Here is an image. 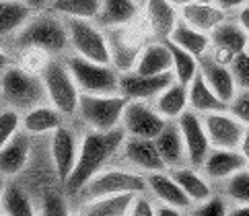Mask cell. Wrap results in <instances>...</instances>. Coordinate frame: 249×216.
<instances>
[{
    "label": "cell",
    "instance_id": "1",
    "mask_svg": "<svg viewBox=\"0 0 249 216\" xmlns=\"http://www.w3.org/2000/svg\"><path fill=\"white\" fill-rule=\"evenodd\" d=\"M124 140H126V132L120 126L109 132L99 130H89L81 138V148H78V159L74 169L70 171L68 179L64 181L68 194H78L89 183L95 173H99L105 165L118 155Z\"/></svg>",
    "mask_w": 249,
    "mask_h": 216
},
{
    "label": "cell",
    "instance_id": "2",
    "mask_svg": "<svg viewBox=\"0 0 249 216\" xmlns=\"http://www.w3.org/2000/svg\"><path fill=\"white\" fill-rule=\"evenodd\" d=\"M15 46L19 50H25V48L41 50L48 56L64 54L70 48L64 17H60L52 8L35 11L29 17V21L21 27V31L15 35Z\"/></svg>",
    "mask_w": 249,
    "mask_h": 216
},
{
    "label": "cell",
    "instance_id": "3",
    "mask_svg": "<svg viewBox=\"0 0 249 216\" xmlns=\"http://www.w3.org/2000/svg\"><path fill=\"white\" fill-rule=\"evenodd\" d=\"M0 97L6 107H13L21 113L48 101L41 74L23 68L21 64H11L0 76Z\"/></svg>",
    "mask_w": 249,
    "mask_h": 216
},
{
    "label": "cell",
    "instance_id": "4",
    "mask_svg": "<svg viewBox=\"0 0 249 216\" xmlns=\"http://www.w3.org/2000/svg\"><path fill=\"white\" fill-rule=\"evenodd\" d=\"M66 66L74 76L78 91L91 95H113L120 91V70L111 64L95 62L83 58L78 54H70L66 58Z\"/></svg>",
    "mask_w": 249,
    "mask_h": 216
},
{
    "label": "cell",
    "instance_id": "5",
    "mask_svg": "<svg viewBox=\"0 0 249 216\" xmlns=\"http://www.w3.org/2000/svg\"><path fill=\"white\" fill-rule=\"evenodd\" d=\"M146 35L148 31L142 25H138V21L105 29L107 50H109V64L120 72L134 70L136 62L140 58V52L146 46Z\"/></svg>",
    "mask_w": 249,
    "mask_h": 216
},
{
    "label": "cell",
    "instance_id": "6",
    "mask_svg": "<svg viewBox=\"0 0 249 216\" xmlns=\"http://www.w3.org/2000/svg\"><path fill=\"white\" fill-rule=\"evenodd\" d=\"M126 103H128V99L122 97L120 93H113V95L81 93L76 113L89 126V130L109 132V130L120 128Z\"/></svg>",
    "mask_w": 249,
    "mask_h": 216
},
{
    "label": "cell",
    "instance_id": "7",
    "mask_svg": "<svg viewBox=\"0 0 249 216\" xmlns=\"http://www.w3.org/2000/svg\"><path fill=\"white\" fill-rule=\"evenodd\" d=\"M41 78L46 85L48 101L58 107L64 115H74L78 109L81 91H78L76 80L66 66V60H58L52 56L41 70Z\"/></svg>",
    "mask_w": 249,
    "mask_h": 216
},
{
    "label": "cell",
    "instance_id": "8",
    "mask_svg": "<svg viewBox=\"0 0 249 216\" xmlns=\"http://www.w3.org/2000/svg\"><path fill=\"white\" fill-rule=\"evenodd\" d=\"M146 175L140 173L134 169H101L99 173H95L89 183L83 187L78 196L87 200L93 198H101V196H111V194H138V192H146Z\"/></svg>",
    "mask_w": 249,
    "mask_h": 216
},
{
    "label": "cell",
    "instance_id": "9",
    "mask_svg": "<svg viewBox=\"0 0 249 216\" xmlns=\"http://www.w3.org/2000/svg\"><path fill=\"white\" fill-rule=\"evenodd\" d=\"M68 29L70 48L74 54L95 62L109 64V50H107V37L105 29H101L95 21L89 19H64Z\"/></svg>",
    "mask_w": 249,
    "mask_h": 216
},
{
    "label": "cell",
    "instance_id": "10",
    "mask_svg": "<svg viewBox=\"0 0 249 216\" xmlns=\"http://www.w3.org/2000/svg\"><path fill=\"white\" fill-rule=\"evenodd\" d=\"M175 80L173 70L161 74H140L136 70L120 72V95L128 101H153Z\"/></svg>",
    "mask_w": 249,
    "mask_h": 216
},
{
    "label": "cell",
    "instance_id": "11",
    "mask_svg": "<svg viewBox=\"0 0 249 216\" xmlns=\"http://www.w3.org/2000/svg\"><path fill=\"white\" fill-rule=\"evenodd\" d=\"M167 120L155 109V105L146 101H128L124 107L122 115V128L126 136H142V138H155L163 130Z\"/></svg>",
    "mask_w": 249,
    "mask_h": 216
},
{
    "label": "cell",
    "instance_id": "12",
    "mask_svg": "<svg viewBox=\"0 0 249 216\" xmlns=\"http://www.w3.org/2000/svg\"><path fill=\"white\" fill-rule=\"evenodd\" d=\"M204 128H206L208 140L212 148H239L243 140L247 126L239 122L229 109L204 113Z\"/></svg>",
    "mask_w": 249,
    "mask_h": 216
},
{
    "label": "cell",
    "instance_id": "13",
    "mask_svg": "<svg viewBox=\"0 0 249 216\" xmlns=\"http://www.w3.org/2000/svg\"><path fill=\"white\" fill-rule=\"evenodd\" d=\"M249 41V35L243 31V27L237 23V19L222 21L214 31L210 33V48L208 54L214 60L222 62V64H231L237 54L245 52Z\"/></svg>",
    "mask_w": 249,
    "mask_h": 216
},
{
    "label": "cell",
    "instance_id": "14",
    "mask_svg": "<svg viewBox=\"0 0 249 216\" xmlns=\"http://www.w3.org/2000/svg\"><path fill=\"white\" fill-rule=\"evenodd\" d=\"M177 124H179L181 136L185 142V150H188V163L196 169H200L204 159L208 157V152L212 148L206 128H204L202 115L192 109H185L179 118H177Z\"/></svg>",
    "mask_w": 249,
    "mask_h": 216
},
{
    "label": "cell",
    "instance_id": "15",
    "mask_svg": "<svg viewBox=\"0 0 249 216\" xmlns=\"http://www.w3.org/2000/svg\"><path fill=\"white\" fill-rule=\"evenodd\" d=\"M122 157L124 161L134 167V171L140 173H155V171H165V163L161 155H159V148L155 144V138H142V136H126L122 144Z\"/></svg>",
    "mask_w": 249,
    "mask_h": 216
},
{
    "label": "cell",
    "instance_id": "16",
    "mask_svg": "<svg viewBox=\"0 0 249 216\" xmlns=\"http://www.w3.org/2000/svg\"><path fill=\"white\" fill-rule=\"evenodd\" d=\"M78 148H81V142H78L74 130L66 128L64 124L56 132H52V140H50L52 163H54V171L62 183L68 179L70 171L76 165Z\"/></svg>",
    "mask_w": 249,
    "mask_h": 216
},
{
    "label": "cell",
    "instance_id": "17",
    "mask_svg": "<svg viewBox=\"0 0 249 216\" xmlns=\"http://www.w3.org/2000/svg\"><path fill=\"white\" fill-rule=\"evenodd\" d=\"M142 19H144V29L153 39H169L175 25L179 23V8L171 4L169 0H144L142 6Z\"/></svg>",
    "mask_w": 249,
    "mask_h": 216
},
{
    "label": "cell",
    "instance_id": "18",
    "mask_svg": "<svg viewBox=\"0 0 249 216\" xmlns=\"http://www.w3.org/2000/svg\"><path fill=\"white\" fill-rule=\"evenodd\" d=\"M245 167L247 159L239 148H210L200 171L208 177L210 183H222Z\"/></svg>",
    "mask_w": 249,
    "mask_h": 216
},
{
    "label": "cell",
    "instance_id": "19",
    "mask_svg": "<svg viewBox=\"0 0 249 216\" xmlns=\"http://www.w3.org/2000/svg\"><path fill=\"white\" fill-rule=\"evenodd\" d=\"M155 144H157L159 155H161L167 169L190 165L188 163V150H185V142H183L177 120H167L163 130L155 136Z\"/></svg>",
    "mask_w": 249,
    "mask_h": 216
},
{
    "label": "cell",
    "instance_id": "20",
    "mask_svg": "<svg viewBox=\"0 0 249 216\" xmlns=\"http://www.w3.org/2000/svg\"><path fill=\"white\" fill-rule=\"evenodd\" d=\"M198 60H200V74L204 76V80H206L212 91L229 105V101L237 93V85H235L233 72H231V66L214 60L208 52L202 54Z\"/></svg>",
    "mask_w": 249,
    "mask_h": 216
},
{
    "label": "cell",
    "instance_id": "21",
    "mask_svg": "<svg viewBox=\"0 0 249 216\" xmlns=\"http://www.w3.org/2000/svg\"><path fill=\"white\" fill-rule=\"evenodd\" d=\"M31 155V134L19 130L0 148V175L15 177L27 167Z\"/></svg>",
    "mask_w": 249,
    "mask_h": 216
},
{
    "label": "cell",
    "instance_id": "22",
    "mask_svg": "<svg viewBox=\"0 0 249 216\" xmlns=\"http://www.w3.org/2000/svg\"><path fill=\"white\" fill-rule=\"evenodd\" d=\"M146 185H148L150 194L155 196V200H159V202L171 204V206H175V208H179L183 212H188L194 206L192 200L181 190V185L175 181L171 173H169V169L155 171V173H146Z\"/></svg>",
    "mask_w": 249,
    "mask_h": 216
},
{
    "label": "cell",
    "instance_id": "23",
    "mask_svg": "<svg viewBox=\"0 0 249 216\" xmlns=\"http://www.w3.org/2000/svg\"><path fill=\"white\" fill-rule=\"evenodd\" d=\"M179 17L188 25L196 27L198 31H204L210 35L222 21H227L231 15L227 11H222L212 0H198V2L183 4L179 8Z\"/></svg>",
    "mask_w": 249,
    "mask_h": 216
},
{
    "label": "cell",
    "instance_id": "24",
    "mask_svg": "<svg viewBox=\"0 0 249 216\" xmlns=\"http://www.w3.org/2000/svg\"><path fill=\"white\" fill-rule=\"evenodd\" d=\"M64 124V113L50 101L39 103L31 109L21 113V130H25L31 136H43V134L56 132Z\"/></svg>",
    "mask_w": 249,
    "mask_h": 216
},
{
    "label": "cell",
    "instance_id": "25",
    "mask_svg": "<svg viewBox=\"0 0 249 216\" xmlns=\"http://www.w3.org/2000/svg\"><path fill=\"white\" fill-rule=\"evenodd\" d=\"M142 17V6L138 0H101V8L95 23L101 29L136 23Z\"/></svg>",
    "mask_w": 249,
    "mask_h": 216
},
{
    "label": "cell",
    "instance_id": "26",
    "mask_svg": "<svg viewBox=\"0 0 249 216\" xmlns=\"http://www.w3.org/2000/svg\"><path fill=\"white\" fill-rule=\"evenodd\" d=\"M169 173L181 185V190L192 200V204H200L212 194V185L208 181V177L200 169H196L192 165H183V167L169 169Z\"/></svg>",
    "mask_w": 249,
    "mask_h": 216
},
{
    "label": "cell",
    "instance_id": "27",
    "mask_svg": "<svg viewBox=\"0 0 249 216\" xmlns=\"http://www.w3.org/2000/svg\"><path fill=\"white\" fill-rule=\"evenodd\" d=\"M134 70L140 72V74H161V72L173 70L171 52H169L167 41H161V39L146 41L144 50L140 52V58L136 62Z\"/></svg>",
    "mask_w": 249,
    "mask_h": 216
},
{
    "label": "cell",
    "instance_id": "28",
    "mask_svg": "<svg viewBox=\"0 0 249 216\" xmlns=\"http://www.w3.org/2000/svg\"><path fill=\"white\" fill-rule=\"evenodd\" d=\"M188 105L192 111L200 113V115L227 109V103L208 87V83L200 74V70H198V74L194 76L192 83L188 85Z\"/></svg>",
    "mask_w": 249,
    "mask_h": 216
},
{
    "label": "cell",
    "instance_id": "29",
    "mask_svg": "<svg viewBox=\"0 0 249 216\" xmlns=\"http://www.w3.org/2000/svg\"><path fill=\"white\" fill-rule=\"evenodd\" d=\"M153 105L165 120H177L185 109H190V105H188V85L179 83V80H173L165 91H161L153 99Z\"/></svg>",
    "mask_w": 249,
    "mask_h": 216
},
{
    "label": "cell",
    "instance_id": "30",
    "mask_svg": "<svg viewBox=\"0 0 249 216\" xmlns=\"http://www.w3.org/2000/svg\"><path fill=\"white\" fill-rule=\"evenodd\" d=\"M35 11L23 0H0V39L17 35Z\"/></svg>",
    "mask_w": 249,
    "mask_h": 216
},
{
    "label": "cell",
    "instance_id": "31",
    "mask_svg": "<svg viewBox=\"0 0 249 216\" xmlns=\"http://www.w3.org/2000/svg\"><path fill=\"white\" fill-rule=\"evenodd\" d=\"M132 200H134V194L132 192L93 198V200L85 202L83 212L91 216H126L130 212Z\"/></svg>",
    "mask_w": 249,
    "mask_h": 216
},
{
    "label": "cell",
    "instance_id": "32",
    "mask_svg": "<svg viewBox=\"0 0 249 216\" xmlns=\"http://www.w3.org/2000/svg\"><path fill=\"white\" fill-rule=\"evenodd\" d=\"M169 39L173 43H177L179 48L188 50L190 54H194V56H198V58L202 54H206L210 48V35L204 33V31H198L196 27L188 25L183 19H179V23L175 25V29L171 35H169Z\"/></svg>",
    "mask_w": 249,
    "mask_h": 216
},
{
    "label": "cell",
    "instance_id": "33",
    "mask_svg": "<svg viewBox=\"0 0 249 216\" xmlns=\"http://www.w3.org/2000/svg\"><path fill=\"white\" fill-rule=\"evenodd\" d=\"M0 212L13 216H29L35 214L31 196L23 190L19 183H4L2 196H0Z\"/></svg>",
    "mask_w": 249,
    "mask_h": 216
},
{
    "label": "cell",
    "instance_id": "34",
    "mask_svg": "<svg viewBox=\"0 0 249 216\" xmlns=\"http://www.w3.org/2000/svg\"><path fill=\"white\" fill-rule=\"evenodd\" d=\"M64 19H89L95 21L101 8V0H50V6Z\"/></svg>",
    "mask_w": 249,
    "mask_h": 216
},
{
    "label": "cell",
    "instance_id": "35",
    "mask_svg": "<svg viewBox=\"0 0 249 216\" xmlns=\"http://www.w3.org/2000/svg\"><path fill=\"white\" fill-rule=\"evenodd\" d=\"M165 41H167V46H169V52H171L175 80H179V83H183V85H190L192 80H194V76L198 74V70H200L198 56H194V54H190L188 50L179 48L171 39H165Z\"/></svg>",
    "mask_w": 249,
    "mask_h": 216
},
{
    "label": "cell",
    "instance_id": "36",
    "mask_svg": "<svg viewBox=\"0 0 249 216\" xmlns=\"http://www.w3.org/2000/svg\"><path fill=\"white\" fill-rule=\"evenodd\" d=\"M225 183V194L231 204H249V169H241L237 171L235 175H231Z\"/></svg>",
    "mask_w": 249,
    "mask_h": 216
},
{
    "label": "cell",
    "instance_id": "37",
    "mask_svg": "<svg viewBox=\"0 0 249 216\" xmlns=\"http://www.w3.org/2000/svg\"><path fill=\"white\" fill-rule=\"evenodd\" d=\"M229 210H231V200L225 194H214V192L204 202L192 206V212L200 216H227Z\"/></svg>",
    "mask_w": 249,
    "mask_h": 216
},
{
    "label": "cell",
    "instance_id": "38",
    "mask_svg": "<svg viewBox=\"0 0 249 216\" xmlns=\"http://www.w3.org/2000/svg\"><path fill=\"white\" fill-rule=\"evenodd\" d=\"M21 130V111L6 107L0 111V148Z\"/></svg>",
    "mask_w": 249,
    "mask_h": 216
},
{
    "label": "cell",
    "instance_id": "39",
    "mask_svg": "<svg viewBox=\"0 0 249 216\" xmlns=\"http://www.w3.org/2000/svg\"><path fill=\"white\" fill-rule=\"evenodd\" d=\"M231 72H233V78H235V85H237V91H249V54L241 52L237 54L231 62Z\"/></svg>",
    "mask_w": 249,
    "mask_h": 216
},
{
    "label": "cell",
    "instance_id": "40",
    "mask_svg": "<svg viewBox=\"0 0 249 216\" xmlns=\"http://www.w3.org/2000/svg\"><path fill=\"white\" fill-rule=\"evenodd\" d=\"M227 109L233 113L239 122L249 126V91H241V89H239L235 93V97L229 101Z\"/></svg>",
    "mask_w": 249,
    "mask_h": 216
},
{
    "label": "cell",
    "instance_id": "41",
    "mask_svg": "<svg viewBox=\"0 0 249 216\" xmlns=\"http://www.w3.org/2000/svg\"><path fill=\"white\" fill-rule=\"evenodd\" d=\"M41 214H50V216H60V214H68V206L64 196L58 192H48L43 196V204H41Z\"/></svg>",
    "mask_w": 249,
    "mask_h": 216
},
{
    "label": "cell",
    "instance_id": "42",
    "mask_svg": "<svg viewBox=\"0 0 249 216\" xmlns=\"http://www.w3.org/2000/svg\"><path fill=\"white\" fill-rule=\"evenodd\" d=\"M155 204L150 198L146 196V192H138L134 194V200H132L130 212L132 216H155Z\"/></svg>",
    "mask_w": 249,
    "mask_h": 216
},
{
    "label": "cell",
    "instance_id": "43",
    "mask_svg": "<svg viewBox=\"0 0 249 216\" xmlns=\"http://www.w3.org/2000/svg\"><path fill=\"white\" fill-rule=\"evenodd\" d=\"M212 2L218 4V6L222 8V11H227V13L231 15V13H237L243 4H247V2H249V0H212Z\"/></svg>",
    "mask_w": 249,
    "mask_h": 216
},
{
    "label": "cell",
    "instance_id": "44",
    "mask_svg": "<svg viewBox=\"0 0 249 216\" xmlns=\"http://www.w3.org/2000/svg\"><path fill=\"white\" fill-rule=\"evenodd\" d=\"M155 202H157V206H155V216H165V214L177 216V214L183 212V210L175 208V206H171V204H165V202H159V200H155Z\"/></svg>",
    "mask_w": 249,
    "mask_h": 216
},
{
    "label": "cell",
    "instance_id": "45",
    "mask_svg": "<svg viewBox=\"0 0 249 216\" xmlns=\"http://www.w3.org/2000/svg\"><path fill=\"white\" fill-rule=\"evenodd\" d=\"M235 19H237V23L243 27V31L249 35V2L247 4H243L239 11L235 13Z\"/></svg>",
    "mask_w": 249,
    "mask_h": 216
},
{
    "label": "cell",
    "instance_id": "46",
    "mask_svg": "<svg viewBox=\"0 0 249 216\" xmlns=\"http://www.w3.org/2000/svg\"><path fill=\"white\" fill-rule=\"evenodd\" d=\"M229 214L233 216H241V214H249V204H231Z\"/></svg>",
    "mask_w": 249,
    "mask_h": 216
},
{
    "label": "cell",
    "instance_id": "47",
    "mask_svg": "<svg viewBox=\"0 0 249 216\" xmlns=\"http://www.w3.org/2000/svg\"><path fill=\"white\" fill-rule=\"evenodd\" d=\"M11 64H13V62H11V56H8V54H6L2 48H0V76L4 74V70L11 66Z\"/></svg>",
    "mask_w": 249,
    "mask_h": 216
},
{
    "label": "cell",
    "instance_id": "48",
    "mask_svg": "<svg viewBox=\"0 0 249 216\" xmlns=\"http://www.w3.org/2000/svg\"><path fill=\"white\" fill-rule=\"evenodd\" d=\"M239 150L243 152V157L247 159V163H249V126L245 128V134H243V140H241V146H239Z\"/></svg>",
    "mask_w": 249,
    "mask_h": 216
},
{
    "label": "cell",
    "instance_id": "49",
    "mask_svg": "<svg viewBox=\"0 0 249 216\" xmlns=\"http://www.w3.org/2000/svg\"><path fill=\"white\" fill-rule=\"evenodd\" d=\"M25 4H29L33 11H41V8H48L50 6V0H23Z\"/></svg>",
    "mask_w": 249,
    "mask_h": 216
},
{
    "label": "cell",
    "instance_id": "50",
    "mask_svg": "<svg viewBox=\"0 0 249 216\" xmlns=\"http://www.w3.org/2000/svg\"><path fill=\"white\" fill-rule=\"evenodd\" d=\"M171 4H175L177 8H181L183 4H190V2H198V0H169Z\"/></svg>",
    "mask_w": 249,
    "mask_h": 216
},
{
    "label": "cell",
    "instance_id": "51",
    "mask_svg": "<svg viewBox=\"0 0 249 216\" xmlns=\"http://www.w3.org/2000/svg\"><path fill=\"white\" fill-rule=\"evenodd\" d=\"M4 183H6V181H4V177H2V175H0V196H2V190H4Z\"/></svg>",
    "mask_w": 249,
    "mask_h": 216
},
{
    "label": "cell",
    "instance_id": "52",
    "mask_svg": "<svg viewBox=\"0 0 249 216\" xmlns=\"http://www.w3.org/2000/svg\"><path fill=\"white\" fill-rule=\"evenodd\" d=\"M245 52H247V54H249V41H247V48H245Z\"/></svg>",
    "mask_w": 249,
    "mask_h": 216
},
{
    "label": "cell",
    "instance_id": "53",
    "mask_svg": "<svg viewBox=\"0 0 249 216\" xmlns=\"http://www.w3.org/2000/svg\"><path fill=\"white\" fill-rule=\"evenodd\" d=\"M247 169H249V163H247Z\"/></svg>",
    "mask_w": 249,
    "mask_h": 216
}]
</instances>
